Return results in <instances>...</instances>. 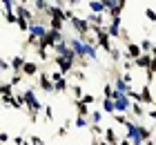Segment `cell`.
I'll use <instances>...</instances> for the list:
<instances>
[{"mask_svg": "<svg viewBox=\"0 0 156 145\" xmlns=\"http://www.w3.org/2000/svg\"><path fill=\"white\" fill-rule=\"evenodd\" d=\"M109 56H112V60H114V63H118L120 58H125V52H120L118 47H114V49H112V54H109Z\"/></svg>", "mask_w": 156, "mask_h": 145, "instance_id": "e575fe53", "label": "cell"}, {"mask_svg": "<svg viewBox=\"0 0 156 145\" xmlns=\"http://www.w3.org/2000/svg\"><path fill=\"white\" fill-rule=\"evenodd\" d=\"M80 5H83V0H67V7H72V9H76Z\"/></svg>", "mask_w": 156, "mask_h": 145, "instance_id": "f6af8a7d", "label": "cell"}, {"mask_svg": "<svg viewBox=\"0 0 156 145\" xmlns=\"http://www.w3.org/2000/svg\"><path fill=\"white\" fill-rule=\"evenodd\" d=\"M49 52H51V49L38 47V49H36V56H38V60H42V63H47V60H49Z\"/></svg>", "mask_w": 156, "mask_h": 145, "instance_id": "1f68e13d", "label": "cell"}, {"mask_svg": "<svg viewBox=\"0 0 156 145\" xmlns=\"http://www.w3.org/2000/svg\"><path fill=\"white\" fill-rule=\"evenodd\" d=\"M0 71H2V74H9V71H13V69H11V60L2 58V60H0Z\"/></svg>", "mask_w": 156, "mask_h": 145, "instance_id": "836d02e7", "label": "cell"}, {"mask_svg": "<svg viewBox=\"0 0 156 145\" xmlns=\"http://www.w3.org/2000/svg\"><path fill=\"white\" fill-rule=\"evenodd\" d=\"M140 54H143V49H140V42H127V45H125V58H129V60H136Z\"/></svg>", "mask_w": 156, "mask_h": 145, "instance_id": "9c48e42d", "label": "cell"}, {"mask_svg": "<svg viewBox=\"0 0 156 145\" xmlns=\"http://www.w3.org/2000/svg\"><path fill=\"white\" fill-rule=\"evenodd\" d=\"M67 78H74L76 83H85V81H87V74H85V71H83L80 67H76V69H74V71H72V74H69Z\"/></svg>", "mask_w": 156, "mask_h": 145, "instance_id": "484cf974", "label": "cell"}, {"mask_svg": "<svg viewBox=\"0 0 156 145\" xmlns=\"http://www.w3.org/2000/svg\"><path fill=\"white\" fill-rule=\"evenodd\" d=\"M9 107H13V110H27V103H25V94H23V92L13 94V98H11Z\"/></svg>", "mask_w": 156, "mask_h": 145, "instance_id": "7c38bea8", "label": "cell"}, {"mask_svg": "<svg viewBox=\"0 0 156 145\" xmlns=\"http://www.w3.org/2000/svg\"><path fill=\"white\" fill-rule=\"evenodd\" d=\"M80 100H85V103H87V105H94V100H96V96H94V94H85V96H83Z\"/></svg>", "mask_w": 156, "mask_h": 145, "instance_id": "ab89813d", "label": "cell"}, {"mask_svg": "<svg viewBox=\"0 0 156 145\" xmlns=\"http://www.w3.org/2000/svg\"><path fill=\"white\" fill-rule=\"evenodd\" d=\"M25 78H27V76L23 74V71H11V78H9V83H11L13 87H20Z\"/></svg>", "mask_w": 156, "mask_h": 145, "instance_id": "603a6c76", "label": "cell"}, {"mask_svg": "<svg viewBox=\"0 0 156 145\" xmlns=\"http://www.w3.org/2000/svg\"><path fill=\"white\" fill-rule=\"evenodd\" d=\"M114 103H116V112L129 114V112H132V103H134V100L127 96V94H118V96L114 98Z\"/></svg>", "mask_w": 156, "mask_h": 145, "instance_id": "52a82bcc", "label": "cell"}, {"mask_svg": "<svg viewBox=\"0 0 156 145\" xmlns=\"http://www.w3.org/2000/svg\"><path fill=\"white\" fill-rule=\"evenodd\" d=\"M140 49H143V54H152L154 42H152L150 38H143V40H140Z\"/></svg>", "mask_w": 156, "mask_h": 145, "instance_id": "4dcf8cb0", "label": "cell"}, {"mask_svg": "<svg viewBox=\"0 0 156 145\" xmlns=\"http://www.w3.org/2000/svg\"><path fill=\"white\" fill-rule=\"evenodd\" d=\"M105 29L109 31L112 38H118V40H120V31H123V18H109V23L105 25Z\"/></svg>", "mask_w": 156, "mask_h": 145, "instance_id": "ba28073f", "label": "cell"}, {"mask_svg": "<svg viewBox=\"0 0 156 145\" xmlns=\"http://www.w3.org/2000/svg\"><path fill=\"white\" fill-rule=\"evenodd\" d=\"M101 2L105 5V9H109V7H114V5H116V0H101Z\"/></svg>", "mask_w": 156, "mask_h": 145, "instance_id": "bcb514c9", "label": "cell"}, {"mask_svg": "<svg viewBox=\"0 0 156 145\" xmlns=\"http://www.w3.org/2000/svg\"><path fill=\"white\" fill-rule=\"evenodd\" d=\"M29 141H31L34 145H45V141H42L40 136H36V134H31V136H29Z\"/></svg>", "mask_w": 156, "mask_h": 145, "instance_id": "60d3db41", "label": "cell"}, {"mask_svg": "<svg viewBox=\"0 0 156 145\" xmlns=\"http://www.w3.org/2000/svg\"><path fill=\"white\" fill-rule=\"evenodd\" d=\"M18 20H20V16L16 13V9L13 11H5V23L7 25H18Z\"/></svg>", "mask_w": 156, "mask_h": 145, "instance_id": "4316f807", "label": "cell"}, {"mask_svg": "<svg viewBox=\"0 0 156 145\" xmlns=\"http://www.w3.org/2000/svg\"><path fill=\"white\" fill-rule=\"evenodd\" d=\"M89 132L94 136H98V139H103V136H105V127L103 125H89Z\"/></svg>", "mask_w": 156, "mask_h": 145, "instance_id": "d6a6232c", "label": "cell"}, {"mask_svg": "<svg viewBox=\"0 0 156 145\" xmlns=\"http://www.w3.org/2000/svg\"><path fill=\"white\" fill-rule=\"evenodd\" d=\"M11 141H13V145H25V143H27V139H25V136H13Z\"/></svg>", "mask_w": 156, "mask_h": 145, "instance_id": "7bdbcfd3", "label": "cell"}, {"mask_svg": "<svg viewBox=\"0 0 156 145\" xmlns=\"http://www.w3.org/2000/svg\"><path fill=\"white\" fill-rule=\"evenodd\" d=\"M101 107H103L105 114H116V103H114V98H103Z\"/></svg>", "mask_w": 156, "mask_h": 145, "instance_id": "d6986e66", "label": "cell"}, {"mask_svg": "<svg viewBox=\"0 0 156 145\" xmlns=\"http://www.w3.org/2000/svg\"><path fill=\"white\" fill-rule=\"evenodd\" d=\"M23 94H25V103H27V116H31V114H40L42 103L38 100L36 92H34V87H27V89H23Z\"/></svg>", "mask_w": 156, "mask_h": 145, "instance_id": "7a4b0ae2", "label": "cell"}, {"mask_svg": "<svg viewBox=\"0 0 156 145\" xmlns=\"http://www.w3.org/2000/svg\"><path fill=\"white\" fill-rule=\"evenodd\" d=\"M116 96H118V92H116L114 83H105V87H103V98H116Z\"/></svg>", "mask_w": 156, "mask_h": 145, "instance_id": "44dd1931", "label": "cell"}, {"mask_svg": "<svg viewBox=\"0 0 156 145\" xmlns=\"http://www.w3.org/2000/svg\"><path fill=\"white\" fill-rule=\"evenodd\" d=\"M129 114H132L136 121H140V118H143V116L147 114V112H145V105H143V103H136V100H134V103H132V112H129Z\"/></svg>", "mask_w": 156, "mask_h": 145, "instance_id": "e0dca14e", "label": "cell"}, {"mask_svg": "<svg viewBox=\"0 0 156 145\" xmlns=\"http://www.w3.org/2000/svg\"><path fill=\"white\" fill-rule=\"evenodd\" d=\"M96 29V45L98 49H103L105 54H112V49H114V45H112V36L105 27H94Z\"/></svg>", "mask_w": 156, "mask_h": 145, "instance_id": "3957f363", "label": "cell"}, {"mask_svg": "<svg viewBox=\"0 0 156 145\" xmlns=\"http://www.w3.org/2000/svg\"><path fill=\"white\" fill-rule=\"evenodd\" d=\"M87 20H89L91 27H105V25L109 23V20H105V13H89Z\"/></svg>", "mask_w": 156, "mask_h": 145, "instance_id": "4fadbf2b", "label": "cell"}, {"mask_svg": "<svg viewBox=\"0 0 156 145\" xmlns=\"http://www.w3.org/2000/svg\"><path fill=\"white\" fill-rule=\"evenodd\" d=\"M25 63H27V58H25V54H16L11 58V69L13 71H23V67H25Z\"/></svg>", "mask_w": 156, "mask_h": 145, "instance_id": "9a60e30c", "label": "cell"}, {"mask_svg": "<svg viewBox=\"0 0 156 145\" xmlns=\"http://www.w3.org/2000/svg\"><path fill=\"white\" fill-rule=\"evenodd\" d=\"M74 105H76V112H78V116H89V114H91L89 105L85 103V100H74Z\"/></svg>", "mask_w": 156, "mask_h": 145, "instance_id": "ffe728a7", "label": "cell"}, {"mask_svg": "<svg viewBox=\"0 0 156 145\" xmlns=\"http://www.w3.org/2000/svg\"><path fill=\"white\" fill-rule=\"evenodd\" d=\"M118 145H134V143H132V139H127V136H123V139L118 141Z\"/></svg>", "mask_w": 156, "mask_h": 145, "instance_id": "c3c4849f", "label": "cell"}, {"mask_svg": "<svg viewBox=\"0 0 156 145\" xmlns=\"http://www.w3.org/2000/svg\"><path fill=\"white\" fill-rule=\"evenodd\" d=\"M87 7H89V13H107L101 0H87Z\"/></svg>", "mask_w": 156, "mask_h": 145, "instance_id": "2e32d148", "label": "cell"}, {"mask_svg": "<svg viewBox=\"0 0 156 145\" xmlns=\"http://www.w3.org/2000/svg\"><path fill=\"white\" fill-rule=\"evenodd\" d=\"M54 65H56V69H60L65 76H69L76 69V60H69L67 56H54Z\"/></svg>", "mask_w": 156, "mask_h": 145, "instance_id": "8992f818", "label": "cell"}, {"mask_svg": "<svg viewBox=\"0 0 156 145\" xmlns=\"http://www.w3.org/2000/svg\"><path fill=\"white\" fill-rule=\"evenodd\" d=\"M67 132H69V127H67V125H62L58 132H56V136H58V139H62V136H67Z\"/></svg>", "mask_w": 156, "mask_h": 145, "instance_id": "b9f144b4", "label": "cell"}, {"mask_svg": "<svg viewBox=\"0 0 156 145\" xmlns=\"http://www.w3.org/2000/svg\"><path fill=\"white\" fill-rule=\"evenodd\" d=\"M134 65H136L138 69H150V65H152V54H140L136 60H134Z\"/></svg>", "mask_w": 156, "mask_h": 145, "instance_id": "5bb4252c", "label": "cell"}, {"mask_svg": "<svg viewBox=\"0 0 156 145\" xmlns=\"http://www.w3.org/2000/svg\"><path fill=\"white\" fill-rule=\"evenodd\" d=\"M145 145H156V143H154V141H152V139H150V141H147V143H145Z\"/></svg>", "mask_w": 156, "mask_h": 145, "instance_id": "f907efd6", "label": "cell"}, {"mask_svg": "<svg viewBox=\"0 0 156 145\" xmlns=\"http://www.w3.org/2000/svg\"><path fill=\"white\" fill-rule=\"evenodd\" d=\"M11 139H9V132H5V129H2V132H0V143H9Z\"/></svg>", "mask_w": 156, "mask_h": 145, "instance_id": "ee69618b", "label": "cell"}, {"mask_svg": "<svg viewBox=\"0 0 156 145\" xmlns=\"http://www.w3.org/2000/svg\"><path fill=\"white\" fill-rule=\"evenodd\" d=\"M69 25L74 27L76 36H87V34H91V29H94V27L89 25V20H87V18H80V16L72 18V20H69Z\"/></svg>", "mask_w": 156, "mask_h": 145, "instance_id": "5b68a950", "label": "cell"}, {"mask_svg": "<svg viewBox=\"0 0 156 145\" xmlns=\"http://www.w3.org/2000/svg\"><path fill=\"white\" fill-rule=\"evenodd\" d=\"M45 16L49 18V27L51 29H58V31H65V23H67V16H65V9L58 5H49Z\"/></svg>", "mask_w": 156, "mask_h": 145, "instance_id": "6da1fadb", "label": "cell"}, {"mask_svg": "<svg viewBox=\"0 0 156 145\" xmlns=\"http://www.w3.org/2000/svg\"><path fill=\"white\" fill-rule=\"evenodd\" d=\"M103 139L107 141V143H118V141H120L114 127H105V136H103Z\"/></svg>", "mask_w": 156, "mask_h": 145, "instance_id": "cb8c5ba5", "label": "cell"}, {"mask_svg": "<svg viewBox=\"0 0 156 145\" xmlns=\"http://www.w3.org/2000/svg\"><path fill=\"white\" fill-rule=\"evenodd\" d=\"M140 103H143V105H154L156 103V98H154V94H152V87L147 85V83L140 87Z\"/></svg>", "mask_w": 156, "mask_h": 145, "instance_id": "8fae6325", "label": "cell"}, {"mask_svg": "<svg viewBox=\"0 0 156 145\" xmlns=\"http://www.w3.org/2000/svg\"><path fill=\"white\" fill-rule=\"evenodd\" d=\"M54 89H56V94H65L67 89H72V83H69V78L65 76V78H60L58 83H54Z\"/></svg>", "mask_w": 156, "mask_h": 145, "instance_id": "ac0fdd59", "label": "cell"}, {"mask_svg": "<svg viewBox=\"0 0 156 145\" xmlns=\"http://www.w3.org/2000/svg\"><path fill=\"white\" fill-rule=\"evenodd\" d=\"M112 116H114V123H116V125H123V127H127V125H129V116H127V114H123V112H116V114H112Z\"/></svg>", "mask_w": 156, "mask_h": 145, "instance_id": "7402d4cb", "label": "cell"}, {"mask_svg": "<svg viewBox=\"0 0 156 145\" xmlns=\"http://www.w3.org/2000/svg\"><path fill=\"white\" fill-rule=\"evenodd\" d=\"M136 65H134V60H129V58H123V71H132Z\"/></svg>", "mask_w": 156, "mask_h": 145, "instance_id": "74e56055", "label": "cell"}, {"mask_svg": "<svg viewBox=\"0 0 156 145\" xmlns=\"http://www.w3.org/2000/svg\"><path fill=\"white\" fill-rule=\"evenodd\" d=\"M42 114H45V121H54V107H51V105H45V107H42Z\"/></svg>", "mask_w": 156, "mask_h": 145, "instance_id": "d590c367", "label": "cell"}, {"mask_svg": "<svg viewBox=\"0 0 156 145\" xmlns=\"http://www.w3.org/2000/svg\"><path fill=\"white\" fill-rule=\"evenodd\" d=\"M25 145H34V143H31V141H29V139H27V143H25Z\"/></svg>", "mask_w": 156, "mask_h": 145, "instance_id": "f5cc1de1", "label": "cell"}, {"mask_svg": "<svg viewBox=\"0 0 156 145\" xmlns=\"http://www.w3.org/2000/svg\"><path fill=\"white\" fill-rule=\"evenodd\" d=\"M152 56H156V45H154V49H152Z\"/></svg>", "mask_w": 156, "mask_h": 145, "instance_id": "816d5d0a", "label": "cell"}, {"mask_svg": "<svg viewBox=\"0 0 156 145\" xmlns=\"http://www.w3.org/2000/svg\"><path fill=\"white\" fill-rule=\"evenodd\" d=\"M123 11H125V7L116 2L114 7H109V9H107V16L109 18H120V16H123Z\"/></svg>", "mask_w": 156, "mask_h": 145, "instance_id": "d4e9b609", "label": "cell"}, {"mask_svg": "<svg viewBox=\"0 0 156 145\" xmlns=\"http://www.w3.org/2000/svg\"><path fill=\"white\" fill-rule=\"evenodd\" d=\"M36 85H38V89L45 92V94H56L54 81H51V76H49V71H45V69H42L40 74L36 76Z\"/></svg>", "mask_w": 156, "mask_h": 145, "instance_id": "277c9868", "label": "cell"}, {"mask_svg": "<svg viewBox=\"0 0 156 145\" xmlns=\"http://www.w3.org/2000/svg\"><path fill=\"white\" fill-rule=\"evenodd\" d=\"M49 76H51V81H54V83H58L60 78H65V74H62L60 69H56V71H49Z\"/></svg>", "mask_w": 156, "mask_h": 145, "instance_id": "f35d334b", "label": "cell"}, {"mask_svg": "<svg viewBox=\"0 0 156 145\" xmlns=\"http://www.w3.org/2000/svg\"><path fill=\"white\" fill-rule=\"evenodd\" d=\"M74 125H76L78 129H85V127H89V125H91V121H89V116H76Z\"/></svg>", "mask_w": 156, "mask_h": 145, "instance_id": "83f0119b", "label": "cell"}, {"mask_svg": "<svg viewBox=\"0 0 156 145\" xmlns=\"http://www.w3.org/2000/svg\"><path fill=\"white\" fill-rule=\"evenodd\" d=\"M147 116H150L152 121H156V110H150V112H147Z\"/></svg>", "mask_w": 156, "mask_h": 145, "instance_id": "681fc988", "label": "cell"}, {"mask_svg": "<svg viewBox=\"0 0 156 145\" xmlns=\"http://www.w3.org/2000/svg\"><path fill=\"white\" fill-rule=\"evenodd\" d=\"M69 92H72V96H74L76 100H80V98L85 96V94H87V92H83L80 83H74V85H72V89H69Z\"/></svg>", "mask_w": 156, "mask_h": 145, "instance_id": "f1b7e54d", "label": "cell"}, {"mask_svg": "<svg viewBox=\"0 0 156 145\" xmlns=\"http://www.w3.org/2000/svg\"><path fill=\"white\" fill-rule=\"evenodd\" d=\"M40 71H42V69H40V65H38L36 60H27L25 67H23V74H25L27 78H36Z\"/></svg>", "mask_w": 156, "mask_h": 145, "instance_id": "30bf717a", "label": "cell"}, {"mask_svg": "<svg viewBox=\"0 0 156 145\" xmlns=\"http://www.w3.org/2000/svg\"><path fill=\"white\" fill-rule=\"evenodd\" d=\"M112 145H118V143H112Z\"/></svg>", "mask_w": 156, "mask_h": 145, "instance_id": "db71d44e", "label": "cell"}, {"mask_svg": "<svg viewBox=\"0 0 156 145\" xmlns=\"http://www.w3.org/2000/svg\"><path fill=\"white\" fill-rule=\"evenodd\" d=\"M147 71H152V74H156V56H152V65H150V69Z\"/></svg>", "mask_w": 156, "mask_h": 145, "instance_id": "7dc6e473", "label": "cell"}, {"mask_svg": "<svg viewBox=\"0 0 156 145\" xmlns=\"http://www.w3.org/2000/svg\"><path fill=\"white\" fill-rule=\"evenodd\" d=\"M103 116H105V112H103V110H96V112H91V114H89V121H91V125H101Z\"/></svg>", "mask_w": 156, "mask_h": 145, "instance_id": "f546056e", "label": "cell"}, {"mask_svg": "<svg viewBox=\"0 0 156 145\" xmlns=\"http://www.w3.org/2000/svg\"><path fill=\"white\" fill-rule=\"evenodd\" d=\"M145 18L150 20V23H156V9H152V7H147V9H145Z\"/></svg>", "mask_w": 156, "mask_h": 145, "instance_id": "8d00e7d4", "label": "cell"}]
</instances>
